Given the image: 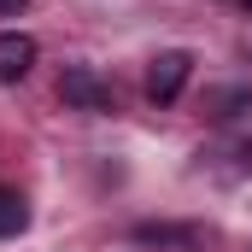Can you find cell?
Wrapping results in <instances>:
<instances>
[{"instance_id": "cell-4", "label": "cell", "mask_w": 252, "mask_h": 252, "mask_svg": "<svg viewBox=\"0 0 252 252\" xmlns=\"http://www.w3.org/2000/svg\"><path fill=\"white\" fill-rule=\"evenodd\" d=\"M24 229H30V199L18 188H0V241H12Z\"/></svg>"}, {"instance_id": "cell-3", "label": "cell", "mask_w": 252, "mask_h": 252, "mask_svg": "<svg viewBox=\"0 0 252 252\" xmlns=\"http://www.w3.org/2000/svg\"><path fill=\"white\" fill-rule=\"evenodd\" d=\"M30 64H35V41L24 30H6L0 35V82H24Z\"/></svg>"}, {"instance_id": "cell-5", "label": "cell", "mask_w": 252, "mask_h": 252, "mask_svg": "<svg viewBox=\"0 0 252 252\" xmlns=\"http://www.w3.org/2000/svg\"><path fill=\"white\" fill-rule=\"evenodd\" d=\"M24 6H30V0H0V18H18Z\"/></svg>"}, {"instance_id": "cell-1", "label": "cell", "mask_w": 252, "mask_h": 252, "mask_svg": "<svg viewBox=\"0 0 252 252\" xmlns=\"http://www.w3.org/2000/svg\"><path fill=\"white\" fill-rule=\"evenodd\" d=\"M188 70H193V59L182 53V47L158 53V59L147 64V100H153V106H170V100L188 88Z\"/></svg>"}, {"instance_id": "cell-2", "label": "cell", "mask_w": 252, "mask_h": 252, "mask_svg": "<svg viewBox=\"0 0 252 252\" xmlns=\"http://www.w3.org/2000/svg\"><path fill=\"white\" fill-rule=\"evenodd\" d=\"M59 100L76 106V112H112V88H106L100 70H88V64H70L59 76Z\"/></svg>"}]
</instances>
